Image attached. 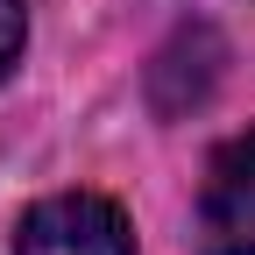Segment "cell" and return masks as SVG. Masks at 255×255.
<instances>
[{
  "label": "cell",
  "instance_id": "6da1fadb",
  "mask_svg": "<svg viewBox=\"0 0 255 255\" xmlns=\"http://www.w3.org/2000/svg\"><path fill=\"white\" fill-rule=\"evenodd\" d=\"M14 255H135V234L100 191H57L21 213Z\"/></svg>",
  "mask_w": 255,
  "mask_h": 255
},
{
  "label": "cell",
  "instance_id": "7a4b0ae2",
  "mask_svg": "<svg viewBox=\"0 0 255 255\" xmlns=\"http://www.w3.org/2000/svg\"><path fill=\"white\" fill-rule=\"evenodd\" d=\"M199 255H255V128L206 163L199 184Z\"/></svg>",
  "mask_w": 255,
  "mask_h": 255
},
{
  "label": "cell",
  "instance_id": "3957f363",
  "mask_svg": "<svg viewBox=\"0 0 255 255\" xmlns=\"http://www.w3.org/2000/svg\"><path fill=\"white\" fill-rule=\"evenodd\" d=\"M21 43H28V7L21 0H0V78L21 64Z\"/></svg>",
  "mask_w": 255,
  "mask_h": 255
}]
</instances>
